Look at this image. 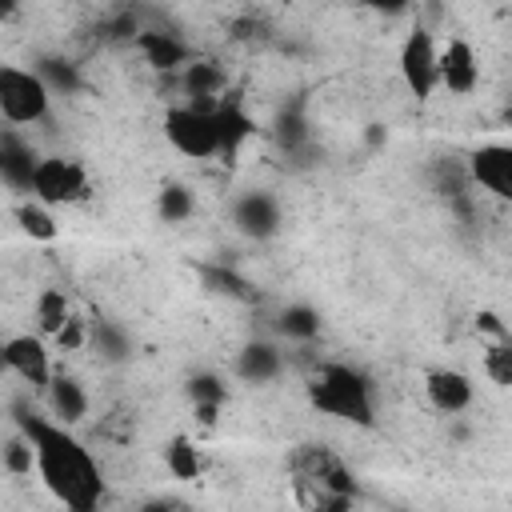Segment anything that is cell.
<instances>
[{
	"mask_svg": "<svg viewBox=\"0 0 512 512\" xmlns=\"http://www.w3.org/2000/svg\"><path fill=\"white\" fill-rule=\"evenodd\" d=\"M4 468L12 472V476H32L36 472V452H32V440L16 428L12 436H8V444H4Z\"/></svg>",
	"mask_w": 512,
	"mask_h": 512,
	"instance_id": "26",
	"label": "cell"
},
{
	"mask_svg": "<svg viewBox=\"0 0 512 512\" xmlns=\"http://www.w3.org/2000/svg\"><path fill=\"white\" fill-rule=\"evenodd\" d=\"M92 184L80 160L72 156H40L36 176H32V200H40L44 208H68L88 200Z\"/></svg>",
	"mask_w": 512,
	"mask_h": 512,
	"instance_id": "6",
	"label": "cell"
},
{
	"mask_svg": "<svg viewBox=\"0 0 512 512\" xmlns=\"http://www.w3.org/2000/svg\"><path fill=\"white\" fill-rule=\"evenodd\" d=\"M468 176L476 188L512 208V144H480L468 156Z\"/></svg>",
	"mask_w": 512,
	"mask_h": 512,
	"instance_id": "9",
	"label": "cell"
},
{
	"mask_svg": "<svg viewBox=\"0 0 512 512\" xmlns=\"http://www.w3.org/2000/svg\"><path fill=\"white\" fill-rule=\"evenodd\" d=\"M232 224H236V232H244L252 240H264L280 228V204L268 192H244L232 204Z\"/></svg>",
	"mask_w": 512,
	"mask_h": 512,
	"instance_id": "13",
	"label": "cell"
},
{
	"mask_svg": "<svg viewBox=\"0 0 512 512\" xmlns=\"http://www.w3.org/2000/svg\"><path fill=\"white\" fill-rule=\"evenodd\" d=\"M424 396H428V404H432L436 412L460 416V412L472 408L476 388H472V380H468L460 368H428V372H424Z\"/></svg>",
	"mask_w": 512,
	"mask_h": 512,
	"instance_id": "10",
	"label": "cell"
},
{
	"mask_svg": "<svg viewBox=\"0 0 512 512\" xmlns=\"http://www.w3.org/2000/svg\"><path fill=\"white\" fill-rule=\"evenodd\" d=\"M44 404H48V416L56 424H64V428H72V424H80L88 416V392L72 376H56L48 384V392H44Z\"/></svg>",
	"mask_w": 512,
	"mask_h": 512,
	"instance_id": "16",
	"label": "cell"
},
{
	"mask_svg": "<svg viewBox=\"0 0 512 512\" xmlns=\"http://www.w3.org/2000/svg\"><path fill=\"white\" fill-rule=\"evenodd\" d=\"M216 104L220 100H188L172 104L164 112V140L188 156V160H212L220 156V128H216Z\"/></svg>",
	"mask_w": 512,
	"mask_h": 512,
	"instance_id": "4",
	"label": "cell"
},
{
	"mask_svg": "<svg viewBox=\"0 0 512 512\" xmlns=\"http://www.w3.org/2000/svg\"><path fill=\"white\" fill-rule=\"evenodd\" d=\"M48 108H52V84L36 68H20V64L0 68V116L12 128L40 124Z\"/></svg>",
	"mask_w": 512,
	"mask_h": 512,
	"instance_id": "5",
	"label": "cell"
},
{
	"mask_svg": "<svg viewBox=\"0 0 512 512\" xmlns=\"http://www.w3.org/2000/svg\"><path fill=\"white\" fill-rule=\"evenodd\" d=\"M16 220H20V228L32 236V240H56V220H52V208H44L40 200H24L20 208H16Z\"/></svg>",
	"mask_w": 512,
	"mask_h": 512,
	"instance_id": "24",
	"label": "cell"
},
{
	"mask_svg": "<svg viewBox=\"0 0 512 512\" xmlns=\"http://www.w3.org/2000/svg\"><path fill=\"white\" fill-rule=\"evenodd\" d=\"M476 84H480V60L464 36H452L440 48V88H448L452 96H472Z\"/></svg>",
	"mask_w": 512,
	"mask_h": 512,
	"instance_id": "11",
	"label": "cell"
},
{
	"mask_svg": "<svg viewBox=\"0 0 512 512\" xmlns=\"http://www.w3.org/2000/svg\"><path fill=\"white\" fill-rule=\"evenodd\" d=\"M156 208H160V220H168V224H180V220H188V216H192L196 200H192V192H188L184 184H168V188H160V200H156Z\"/></svg>",
	"mask_w": 512,
	"mask_h": 512,
	"instance_id": "25",
	"label": "cell"
},
{
	"mask_svg": "<svg viewBox=\"0 0 512 512\" xmlns=\"http://www.w3.org/2000/svg\"><path fill=\"white\" fill-rule=\"evenodd\" d=\"M224 396H228V388H224V380L216 372H196L188 380V400H192L200 424H212L216 420V412L224 408Z\"/></svg>",
	"mask_w": 512,
	"mask_h": 512,
	"instance_id": "20",
	"label": "cell"
},
{
	"mask_svg": "<svg viewBox=\"0 0 512 512\" xmlns=\"http://www.w3.org/2000/svg\"><path fill=\"white\" fill-rule=\"evenodd\" d=\"M284 372V352L272 340H248L236 352V376L244 384H268Z\"/></svg>",
	"mask_w": 512,
	"mask_h": 512,
	"instance_id": "15",
	"label": "cell"
},
{
	"mask_svg": "<svg viewBox=\"0 0 512 512\" xmlns=\"http://www.w3.org/2000/svg\"><path fill=\"white\" fill-rule=\"evenodd\" d=\"M160 456H164V472L176 480H200L204 472V448L192 436H172Z\"/></svg>",
	"mask_w": 512,
	"mask_h": 512,
	"instance_id": "19",
	"label": "cell"
},
{
	"mask_svg": "<svg viewBox=\"0 0 512 512\" xmlns=\"http://www.w3.org/2000/svg\"><path fill=\"white\" fill-rule=\"evenodd\" d=\"M92 512H100V508H92Z\"/></svg>",
	"mask_w": 512,
	"mask_h": 512,
	"instance_id": "29",
	"label": "cell"
},
{
	"mask_svg": "<svg viewBox=\"0 0 512 512\" xmlns=\"http://www.w3.org/2000/svg\"><path fill=\"white\" fill-rule=\"evenodd\" d=\"M140 512H180V504H172V500H144Z\"/></svg>",
	"mask_w": 512,
	"mask_h": 512,
	"instance_id": "28",
	"label": "cell"
},
{
	"mask_svg": "<svg viewBox=\"0 0 512 512\" xmlns=\"http://www.w3.org/2000/svg\"><path fill=\"white\" fill-rule=\"evenodd\" d=\"M304 396L320 416H332V420H344V424H356V428H372L376 424L372 384L352 364H320L308 376Z\"/></svg>",
	"mask_w": 512,
	"mask_h": 512,
	"instance_id": "3",
	"label": "cell"
},
{
	"mask_svg": "<svg viewBox=\"0 0 512 512\" xmlns=\"http://www.w3.org/2000/svg\"><path fill=\"white\" fill-rule=\"evenodd\" d=\"M216 128H220V156L232 164L240 156V148L256 136V120L248 116V108H244V100L236 92H228L216 104Z\"/></svg>",
	"mask_w": 512,
	"mask_h": 512,
	"instance_id": "12",
	"label": "cell"
},
{
	"mask_svg": "<svg viewBox=\"0 0 512 512\" xmlns=\"http://www.w3.org/2000/svg\"><path fill=\"white\" fill-rule=\"evenodd\" d=\"M480 368L496 388H512V336L480 344Z\"/></svg>",
	"mask_w": 512,
	"mask_h": 512,
	"instance_id": "23",
	"label": "cell"
},
{
	"mask_svg": "<svg viewBox=\"0 0 512 512\" xmlns=\"http://www.w3.org/2000/svg\"><path fill=\"white\" fill-rule=\"evenodd\" d=\"M180 84L192 100H224L228 96V72L216 60H192L180 72Z\"/></svg>",
	"mask_w": 512,
	"mask_h": 512,
	"instance_id": "18",
	"label": "cell"
},
{
	"mask_svg": "<svg viewBox=\"0 0 512 512\" xmlns=\"http://www.w3.org/2000/svg\"><path fill=\"white\" fill-rule=\"evenodd\" d=\"M396 68H400L404 88H408L416 100H432V92L440 88V48H436V36H432L428 28H412V32L400 40Z\"/></svg>",
	"mask_w": 512,
	"mask_h": 512,
	"instance_id": "7",
	"label": "cell"
},
{
	"mask_svg": "<svg viewBox=\"0 0 512 512\" xmlns=\"http://www.w3.org/2000/svg\"><path fill=\"white\" fill-rule=\"evenodd\" d=\"M276 332L284 340H296V344H312L320 336V312L312 304H288L280 308L276 316Z\"/></svg>",
	"mask_w": 512,
	"mask_h": 512,
	"instance_id": "21",
	"label": "cell"
},
{
	"mask_svg": "<svg viewBox=\"0 0 512 512\" xmlns=\"http://www.w3.org/2000/svg\"><path fill=\"white\" fill-rule=\"evenodd\" d=\"M136 48L160 72H184L192 64L188 44L180 36H172V32H136Z\"/></svg>",
	"mask_w": 512,
	"mask_h": 512,
	"instance_id": "17",
	"label": "cell"
},
{
	"mask_svg": "<svg viewBox=\"0 0 512 512\" xmlns=\"http://www.w3.org/2000/svg\"><path fill=\"white\" fill-rule=\"evenodd\" d=\"M16 428L32 440L36 476H40V484L48 488V496L64 512H92V508H100V496H104L100 464L76 440L72 428L56 424L52 416L24 412V408H16Z\"/></svg>",
	"mask_w": 512,
	"mask_h": 512,
	"instance_id": "1",
	"label": "cell"
},
{
	"mask_svg": "<svg viewBox=\"0 0 512 512\" xmlns=\"http://www.w3.org/2000/svg\"><path fill=\"white\" fill-rule=\"evenodd\" d=\"M36 320H40V332L60 336L76 316H72V304H68V296L60 288H44L36 296Z\"/></svg>",
	"mask_w": 512,
	"mask_h": 512,
	"instance_id": "22",
	"label": "cell"
},
{
	"mask_svg": "<svg viewBox=\"0 0 512 512\" xmlns=\"http://www.w3.org/2000/svg\"><path fill=\"white\" fill-rule=\"evenodd\" d=\"M292 492L300 512H352L356 504L348 464L324 444H300L292 452Z\"/></svg>",
	"mask_w": 512,
	"mask_h": 512,
	"instance_id": "2",
	"label": "cell"
},
{
	"mask_svg": "<svg viewBox=\"0 0 512 512\" xmlns=\"http://www.w3.org/2000/svg\"><path fill=\"white\" fill-rule=\"evenodd\" d=\"M0 356H4V368H8L12 376H20L32 392H48V384L56 380V372H52V352H48V344H44L40 336H32V332L8 336Z\"/></svg>",
	"mask_w": 512,
	"mask_h": 512,
	"instance_id": "8",
	"label": "cell"
},
{
	"mask_svg": "<svg viewBox=\"0 0 512 512\" xmlns=\"http://www.w3.org/2000/svg\"><path fill=\"white\" fill-rule=\"evenodd\" d=\"M36 164H40V156L32 152V144H24V140L8 128V132H4V140H0V176H4V184H8L12 192L32 196Z\"/></svg>",
	"mask_w": 512,
	"mask_h": 512,
	"instance_id": "14",
	"label": "cell"
},
{
	"mask_svg": "<svg viewBox=\"0 0 512 512\" xmlns=\"http://www.w3.org/2000/svg\"><path fill=\"white\" fill-rule=\"evenodd\" d=\"M92 344H96L108 360H116V356H124V352H128V340H124V336H120V328H116V324H108V320L92 328Z\"/></svg>",
	"mask_w": 512,
	"mask_h": 512,
	"instance_id": "27",
	"label": "cell"
}]
</instances>
